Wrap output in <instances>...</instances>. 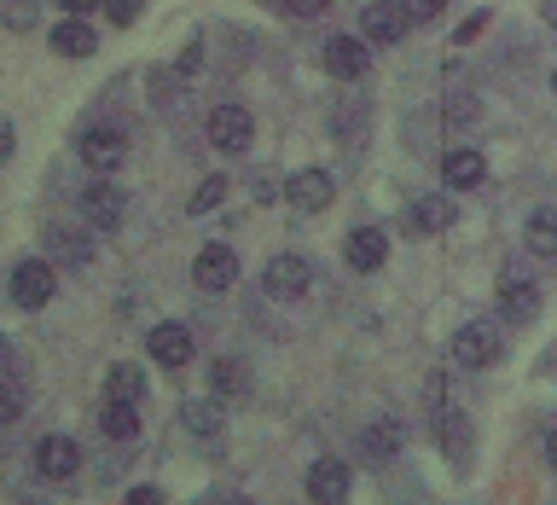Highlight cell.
Listing matches in <instances>:
<instances>
[{
  "label": "cell",
  "instance_id": "obj_1",
  "mask_svg": "<svg viewBox=\"0 0 557 505\" xmlns=\"http://www.w3.org/2000/svg\"><path fill=\"white\" fill-rule=\"evenodd\" d=\"M52 291H59V273H52V261H17L12 279H7V296H12V308H47L52 303Z\"/></svg>",
  "mask_w": 557,
  "mask_h": 505
},
{
  "label": "cell",
  "instance_id": "obj_2",
  "mask_svg": "<svg viewBox=\"0 0 557 505\" xmlns=\"http://www.w3.org/2000/svg\"><path fill=\"white\" fill-rule=\"evenodd\" d=\"M499 355H505V343H499V325L494 320H465L459 337H453V360L470 366V372H476V366H494Z\"/></svg>",
  "mask_w": 557,
  "mask_h": 505
},
{
  "label": "cell",
  "instance_id": "obj_3",
  "mask_svg": "<svg viewBox=\"0 0 557 505\" xmlns=\"http://www.w3.org/2000/svg\"><path fill=\"white\" fill-rule=\"evenodd\" d=\"M250 134H256V122H250L244 104H215V111H209V146L215 151L238 157L244 146H250Z\"/></svg>",
  "mask_w": 557,
  "mask_h": 505
},
{
  "label": "cell",
  "instance_id": "obj_4",
  "mask_svg": "<svg viewBox=\"0 0 557 505\" xmlns=\"http://www.w3.org/2000/svg\"><path fill=\"white\" fill-rule=\"evenodd\" d=\"M82 215H87V226H99V233H116L122 215H128V198L99 174V181H87V192H82Z\"/></svg>",
  "mask_w": 557,
  "mask_h": 505
},
{
  "label": "cell",
  "instance_id": "obj_5",
  "mask_svg": "<svg viewBox=\"0 0 557 505\" xmlns=\"http://www.w3.org/2000/svg\"><path fill=\"white\" fill-rule=\"evenodd\" d=\"M41 244H47L52 261H64V268H87V261H94V233H82V226H70V221H47Z\"/></svg>",
  "mask_w": 557,
  "mask_h": 505
},
{
  "label": "cell",
  "instance_id": "obj_6",
  "mask_svg": "<svg viewBox=\"0 0 557 505\" xmlns=\"http://www.w3.org/2000/svg\"><path fill=\"white\" fill-rule=\"evenodd\" d=\"M308 285H313V268H308L302 256H273L268 268H261V291L278 296V303H296Z\"/></svg>",
  "mask_w": 557,
  "mask_h": 505
},
{
  "label": "cell",
  "instance_id": "obj_7",
  "mask_svg": "<svg viewBox=\"0 0 557 505\" xmlns=\"http://www.w3.org/2000/svg\"><path fill=\"white\" fill-rule=\"evenodd\" d=\"M191 279H198V291H226L238 279V256L233 244H203L198 261H191Z\"/></svg>",
  "mask_w": 557,
  "mask_h": 505
},
{
  "label": "cell",
  "instance_id": "obj_8",
  "mask_svg": "<svg viewBox=\"0 0 557 505\" xmlns=\"http://www.w3.org/2000/svg\"><path fill=\"white\" fill-rule=\"evenodd\" d=\"M360 29L372 35L377 47H395L400 35L412 29V17H407V7H400V0H372V7L360 12Z\"/></svg>",
  "mask_w": 557,
  "mask_h": 505
},
{
  "label": "cell",
  "instance_id": "obj_9",
  "mask_svg": "<svg viewBox=\"0 0 557 505\" xmlns=\"http://www.w3.org/2000/svg\"><path fill=\"white\" fill-rule=\"evenodd\" d=\"M285 198H290L296 209H308V215H320V209L337 198V186H331L325 169H296L290 181H285Z\"/></svg>",
  "mask_w": 557,
  "mask_h": 505
},
{
  "label": "cell",
  "instance_id": "obj_10",
  "mask_svg": "<svg viewBox=\"0 0 557 505\" xmlns=\"http://www.w3.org/2000/svg\"><path fill=\"white\" fill-rule=\"evenodd\" d=\"M499 313H505V320H534V313H540V285H534V279H522V273H511V268H505L499 273Z\"/></svg>",
  "mask_w": 557,
  "mask_h": 505
},
{
  "label": "cell",
  "instance_id": "obj_11",
  "mask_svg": "<svg viewBox=\"0 0 557 505\" xmlns=\"http://www.w3.org/2000/svg\"><path fill=\"white\" fill-rule=\"evenodd\" d=\"M122 157H128V139H122L116 128H87L82 134V163L94 169V174L122 169Z\"/></svg>",
  "mask_w": 557,
  "mask_h": 505
},
{
  "label": "cell",
  "instance_id": "obj_12",
  "mask_svg": "<svg viewBox=\"0 0 557 505\" xmlns=\"http://www.w3.org/2000/svg\"><path fill=\"white\" fill-rule=\"evenodd\" d=\"M35 470H41V477H76L82 470V447L70 442V435H41V442H35Z\"/></svg>",
  "mask_w": 557,
  "mask_h": 505
},
{
  "label": "cell",
  "instance_id": "obj_13",
  "mask_svg": "<svg viewBox=\"0 0 557 505\" xmlns=\"http://www.w3.org/2000/svg\"><path fill=\"white\" fill-rule=\"evenodd\" d=\"M325 70L343 82H360L366 70H372V52H366V41H355V35H331L325 41Z\"/></svg>",
  "mask_w": 557,
  "mask_h": 505
},
{
  "label": "cell",
  "instance_id": "obj_14",
  "mask_svg": "<svg viewBox=\"0 0 557 505\" xmlns=\"http://www.w3.org/2000/svg\"><path fill=\"white\" fill-rule=\"evenodd\" d=\"M383 256H389V238H383L377 226H355V233L343 238V261H348L355 273H377Z\"/></svg>",
  "mask_w": 557,
  "mask_h": 505
},
{
  "label": "cell",
  "instance_id": "obj_15",
  "mask_svg": "<svg viewBox=\"0 0 557 505\" xmlns=\"http://www.w3.org/2000/svg\"><path fill=\"white\" fill-rule=\"evenodd\" d=\"M308 500L313 505H343L348 500V465L343 459H313L308 465Z\"/></svg>",
  "mask_w": 557,
  "mask_h": 505
},
{
  "label": "cell",
  "instance_id": "obj_16",
  "mask_svg": "<svg viewBox=\"0 0 557 505\" xmlns=\"http://www.w3.org/2000/svg\"><path fill=\"white\" fill-rule=\"evenodd\" d=\"M400 447H407V430H400L395 418H377V424L360 430V459L366 465H389Z\"/></svg>",
  "mask_w": 557,
  "mask_h": 505
},
{
  "label": "cell",
  "instance_id": "obj_17",
  "mask_svg": "<svg viewBox=\"0 0 557 505\" xmlns=\"http://www.w3.org/2000/svg\"><path fill=\"white\" fill-rule=\"evenodd\" d=\"M400 226H407L412 238L447 233V226H453V198H447V192H435V198H418V204L407 209V221H400Z\"/></svg>",
  "mask_w": 557,
  "mask_h": 505
},
{
  "label": "cell",
  "instance_id": "obj_18",
  "mask_svg": "<svg viewBox=\"0 0 557 505\" xmlns=\"http://www.w3.org/2000/svg\"><path fill=\"white\" fill-rule=\"evenodd\" d=\"M146 355H151L157 366H186L191 355H198V343H191L186 325H157L151 337H146Z\"/></svg>",
  "mask_w": 557,
  "mask_h": 505
},
{
  "label": "cell",
  "instance_id": "obj_19",
  "mask_svg": "<svg viewBox=\"0 0 557 505\" xmlns=\"http://www.w3.org/2000/svg\"><path fill=\"white\" fill-rule=\"evenodd\" d=\"M435 430H442L447 465L465 470V465H470V424H465V412H459V407H435Z\"/></svg>",
  "mask_w": 557,
  "mask_h": 505
},
{
  "label": "cell",
  "instance_id": "obj_20",
  "mask_svg": "<svg viewBox=\"0 0 557 505\" xmlns=\"http://www.w3.org/2000/svg\"><path fill=\"white\" fill-rule=\"evenodd\" d=\"M47 41H52V52H59V59H87V52H94V24H82V17L70 12L64 24L47 29Z\"/></svg>",
  "mask_w": 557,
  "mask_h": 505
},
{
  "label": "cell",
  "instance_id": "obj_21",
  "mask_svg": "<svg viewBox=\"0 0 557 505\" xmlns=\"http://www.w3.org/2000/svg\"><path fill=\"white\" fill-rule=\"evenodd\" d=\"M482 174H487V163H482V151H447L442 157V181L453 186V192H470V186H482Z\"/></svg>",
  "mask_w": 557,
  "mask_h": 505
},
{
  "label": "cell",
  "instance_id": "obj_22",
  "mask_svg": "<svg viewBox=\"0 0 557 505\" xmlns=\"http://www.w3.org/2000/svg\"><path fill=\"white\" fill-rule=\"evenodd\" d=\"M99 430L111 435V442H134V435H139V407H134V401H104V407H99Z\"/></svg>",
  "mask_w": 557,
  "mask_h": 505
},
{
  "label": "cell",
  "instance_id": "obj_23",
  "mask_svg": "<svg viewBox=\"0 0 557 505\" xmlns=\"http://www.w3.org/2000/svg\"><path fill=\"white\" fill-rule=\"evenodd\" d=\"M104 401H146V372H139V366H111V372H104Z\"/></svg>",
  "mask_w": 557,
  "mask_h": 505
},
{
  "label": "cell",
  "instance_id": "obj_24",
  "mask_svg": "<svg viewBox=\"0 0 557 505\" xmlns=\"http://www.w3.org/2000/svg\"><path fill=\"white\" fill-rule=\"evenodd\" d=\"M181 424L191 430V435H221V424H226V412H221V401H186L181 407Z\"/></svg>",
  "mask_w": 557,
  "mask_h": 505
},
{
  "label": "cell",
  "instance_id": "obj_25",
  "mask_svg": "<svg viewBox=\"0 0 557 505\" xmlns=\"http://www.w3.org/2000/svg\"><path fill=\"white\" fill-rule=\"evenodd\" d=\"M522 244H529L534 256H557V209H540V215H529V226H522Z\"/></svg>",
  "mask_w": 557,
  "mask_h": 505
},
{
  "label": "cell",
  "instance_id": "obj_26",
  "mask_svg": "<svg viewBox=\"0 0 557 505\" xmlns=\"http://www.w3.org/2000/svg\"><path fill=\"white\" fill-rule=\"evenodd\" d=\"M209 383H215L221 401H244V395H250V372H244L238 360H221L215 372H209Z\"/></svg>",
  "mask_w": 557,
  "mask_h": 505
},
{
  "label": "cell",
  "instance_id": "obj_27",
  "mask_svg": "<svg viewBox=\"0 0 557 505\" xmlns=\"http://www.w3.org/2000/svg\"><path fill=\"white\" fill-rule=\"evenodd\" d=\"M0 355H7V390H0V418H12L24 412V372H17V360H12V348H0Z\"/></svg>",
  "mask_w": 557,
  "mask_h": 505
},
{
  "label": "cell",
  "instance_id": "obj_28",
  "mask_svg": "<svg viewBox=\"0 0 557 505\" xmlns=\"http://www.w3.org/2000/svg\"><path fill=\"white\" fill-rule=\"evenodd\" d=\"M226 198V174H209V181L191 192V204H186V215H209V209H215Z\"/></svg>",
  "mask_w": 557,
  "mask_h": 505
},
{
  "label": "cell",
  "instance_id": "obj_29",
  "mask_svg": "<svg viewBox=\"0 0 557 505\" xmlns=\"http://www.w3.org/2000/svg\"><path fill=\"white\" fill-rule=\"evenodd\" d=\"M139 7H146V0H104V17H111V24H134Z\"/></svg>",
  "mask_w": 557,
  "mask_h": 505
},
{
  "label": "cell",
  "instance_id": "obj_30",
  "mask_svg": "<svg viewBox=\"0 0 557 505\" xmlns=\"http://www.w3.org/2000/svg\"><path fill=\"white\" fill-rule=\"evenodd\" d=\"M487 24H494V17H487V12H470V17H465V24H459V29H453V41H459V47H465V41H476V35H482Z\"/></svg>",
  "mask_w": 557,
  "mask_h": 505
},
{
  "label": "cell",
  "instance_id": "obj_31",
  "mask_svg": "<svg viewBox=\"0 0 557 505\" xmlns=\"http://www.w3.org/2000/svg\"><path fill=\"white\" fill-rule=\"evenodd\" d=\"M122 505H163V488L139 482V488H128V494H122Z\"/></svg>",
  "mask_w": 557,
  "mask_h": 505
},
{
  "label": "cell",
  "instance_id": "obj_32",
  "mask_svg": "<svg viewBox=\"0 0 557 505\" xmlns=\"http://www.w3.org/2000/svg\"><path fill=\"white\" fill-rule=\"evenodd\" d=\"M400 7H407V17H412V24H430V17L442 12V0H400Z\"/></svg>",
  "mask_w": 557,
  "mask_h": 505
},
{
  "label": "cell",
  "instance_id": "obj_33",
  "mask_svg": "<svg viewBox=\"0 0 557 505\" xmlns=\"http://www.w3.org/2000/svg\"><path fill=\"white\" fill-rule=\"evenodd\" d=\"M198 64H203V47L186 41V47H181V64H174V70H181V76H198Z\"/></svg>",
  "mask_w": 557,
  "mask_h": 505
},
{
  "label": "cell",
  "instance_id": "obj_34",
  "mask_svg": "<svg viewBox=\"0 0 557 505\" xmlns=\"http://www.w3.org/2000/svg\"><path fill=\"white\" fill-rule=\"evenodd\" d=\"M285 12H296V17H320L325 0H285Z\"/></svg>",
  "mask_w": 557,
  "mask_h": 505
},
{
  "label": "cell",
  "instance_id": "obj_35",
  "mask_svg": "<svg viewBox=\"0 0 557 505\" xmlns=\"http://www.w3.org/2000/svg\"><path fill=\"white\" fill-rule=\"evenodd\" d=\"M546 465L557 470V430H546Z\"/></svg>",
  "mask_w": 557,
  "mask_h": 505
},
{
  "label": "cell",
  "instance_id": "obj_36",
  "mask_svg": "<svg viewBox=\"0 0 557 505\" xmlns=\"http://www.w3.org/2000/svg\"><path fill=\"white\" fill-rule=\"evenodd\" d=\"M540 17H546V24L557 29V0H540Z\"/></svg>",
  "mask_w": 557,
  "mask_h": 505
},
{
  "label": "cell",
  "instance_id": "obj_37",
  "mask_svg": "<svg viewBox=\"0 0 557 505\" xmlns=\"http://www.w3.org/2000/svg\"><path fill=\"white\" fill-rule=\"evenodd\" d=\"M87 7H94V0H64V12H87Z\"/></svg>",
  "mask_w": 557,
  "mask_h": 505
},
{
  "label": "cell",
  "instance_id": "obj_38",
  "mask_svg": "<svg viewBox=\"0 0 557 505\" xmlns=\"http://www.w3.org/2000/svg\"><path fill=\"white\" fill-rule=\"evenodd\" d=\"M221 505H250V500H244V494H226V500H221Z\"/></svg>",
  "mask_w": 557,
  "mask_h": 505
},
{
  "label": "cell",
  "instance_id": "obj_39",
  "mask_svg": "<svg viewBox=\"0 0 557 505\" xmlns=\"http://www.w3.org/2000/svg\"><path fill=\"white\" fill-rule=\"evenodd\" d=\"M552 94H557V70H552Z\"/></svg>",
  "mask_w": 557,
  "mask_h": 505
}]
</instances>
